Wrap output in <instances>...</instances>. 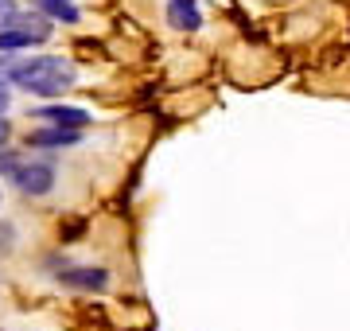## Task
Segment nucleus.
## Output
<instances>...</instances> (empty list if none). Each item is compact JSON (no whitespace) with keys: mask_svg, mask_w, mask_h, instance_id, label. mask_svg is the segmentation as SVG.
<instances>
[{"mask_svg":"<svg viewBox=\"0 0 350 331\" xmlns=\"http://www.w3.org/2000/svg\"><path fill=\"white\" fill-rule=\"evenodd\" d=\"M8 78H12L20 90H27V94L55 98V94H63V90L75 86V66L66 63V59L39 55V59H27V63H12Z\"/></svg>","mask_w":350,"mask_h":331,"instance_id":"nucleus-1","label":"nucleus"},{"mask_svg":"<svg viewBox=\"0 0 350 331\" xmlns=\"http://www.w3.org/2000/svg\"><path fill=\"white\" fill-rule=\"evenodd\" d=\"M12 179L24 195H47L51 187H55V168L51 164H24V168L16 164Z\"/></svg>","mask_w":350,"mask_h":331,"instance_id":"nucleus-2","label":"nucleus"},{"mask_svg":"<svg viewBox=\"0 0 350 331\" xmlns=\"http://www.w3.org/2000/svg\"><path fill=\"white\" fill-rule=\"evenodd\" d=\"M4 27H8V31H20L27 43H43V39H51L47 16H39V12H12Z\"/></svg>","mask_w":350,"mask_h":331,"instance_id":"nucleus-3","label":"nucleus"},{"mask_svg":"<svg viewBox=\"0 0 350 331\" xmlns=\"http://www.w3.org/2000/svg\"><path fill=\"white\" fill-rule=\"evenodd\" d=\"M36 117L51 121L55 129H70V133H82V129L90 125V114L78 109V105H47V109H39Z\"/></svg>","mask_w":350,"mask_h":331,"instance_id":"nucleus-4","label":"nucleus"},{"mask_svg":"<svg viewBox=\"0 0 350 331\" xmlns=\"http://www.w3.org/2000/svg\"><path fill=\"white\" fill-rule=\"evenodd\" d=\"M66 289H82V293H101L105 284H109V273L105 269H63L59 273Z\"/></svg>","mask_w":350,"mask_h":331,"instance_id":"nucleus-5","label":"nucleus"},{"mask_svg":"<svg viewBox=\"0 0 350 331\" xmlns=\"http://www.w3.org/2000/svg\"><path fill=\"white\" fill-rule=\"evenodd\" d=\"M167 24L179 27V31H199L202 27L199 0H172V4H167Z\"/></svg>","mask_w":350,"mask_h":331,"instance_id":"nucleus-6","label":"nucleus"},{"mask_svg":"<svg viewBox=\"0 0 350 331\" xmlns=\"http://www.w3.org/2000/svg\"><path fill=\"white\" fill-rule=\"evenodd\" d=\"M78 140H82V133H70V129H43V133H27V144H36V148H43V144L63 148V144H78Z\"/></svg>","mask_w":350,"mask_h":331,"instance_id":"nucleus-7","label":"nucleus"},{"mask_svg":"<svg viewBox=\"0 0 350 331\" xmlns=\"http://www.w3.org/2000/svg\"><path fill=\"white\" fill-rule=\"evenodd\" d=\"M43 4V12L51 16V20H63V24H78V8L70 4V0H39Z\"/></svg>","mask_w":350,"mask_h":331,"instance_id":"nucleus-8","label":"nucleus"},{"mask_svg":"<svg viewBox=\"0 0 350 331\" xmlns=\"http://www.w3.org/2000/svg\"><path fill=\"white\" fill-rule=\"evenodd\" d=\"M20 47H31L20 31H8V27H0V55H8V51H20Z\"/></svg>","mask_w":350,"mask_h":331,"instance_id":"nucleus-9","label":"nucleus"},{"mask_svg":"<svg viewBox=\"0 0 350 331\" xmlns=\"http://www.w3.org/2000/svg\"><path fill=\"white\" fill-rule=\"evenodd\" d=\"M16 12V0H0V27L8 24V16Z\"/></svg>","mask_w":350,"mask_h":331,"instance_id":"nucleus-10","label":"nucleus"},{"mask_svg":"<svg viewBox=\"0 0 350 331\" xmlns=\"http://www.w3.org/2000/svg\"><path fill=\"white\" fill-rule=\"evenodd\" d=\"M59 234H63V242H66V238H78V234H82V222H66Z\"/></svg>","mask_w":350,"mask_h":331,"instance_id":"nucleus-11","label":"nucleus"},{"mask_svg":"<svg viewBox=\"0 0 350 331\" xmlns=\"http://www.w3.org/2000/svg\"><path fill=\"white\" fill-rule=\"evenodd\" d=\"M16 168V156L12 153H0V172H12Z\"/></svg>","mask_w":350,"mask_h":331,"instance_id":"nucleus-12","label":"nucleus"},{"mask_svg":"<svg viewBox=\"0 0 350 331\" xmlns=\"http://www.w3.org/2000/svg\"><path fill=\"white\" fill-rule=\"evenodd\" d=\"M8 102H12V94H8V82H0V114L8 109Z\"/></svg>","mask_w":350,"mask_h":331,"instance_id":"nucleus-13","label":"nucleus"},{"mask_svg":"<svg viewBox=\"0 0 350 331\" xmlns=\"http://www.w3.org/2000/svg\"><path fill=\"white\" fill-rule=\"evenodd\" d=\"M4 238H12V230H8V226L0 230V250H8V242H4Z\"/></svg>","mask_w":350,"mask_h":331,"instance_id":"nucleus-14","label":"nucleus"},{"mask_svg":"<svg viewBox=\"0 0 350 331\" xmlns=\"http://www.w3.org/2000/svg\"><path fill=\"white\" fill-rule=\"evenodd\" d=\"M4 140H8V121L0 117V144H4Z\"/></svg>","mask_w":350,"mask_h":331,"instance_id":"nucleus-15","label":"nucleus"}]
</instances>
